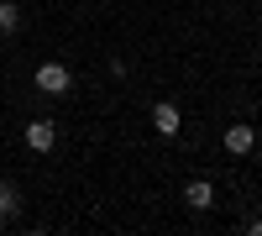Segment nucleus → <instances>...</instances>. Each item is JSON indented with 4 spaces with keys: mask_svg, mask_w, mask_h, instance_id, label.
Returning a JSON list of instances; mask_svg holds the SVG:
<instances>
[{
    "mask_svg": "<svg viewBox=\"0 0 262 236\" xmlns=\"http://www.w3.org/2000/svg\"><path fill=\"white\" fill-rule=\"evenodd\" d=\"M32 79H37V90H48V95H69V84H74V74L63 69V63H42Z\"/></svg>",
    "mask_w": 262,
    "mask_h": 236,
    "instance_id": "f257e3e1",
    "label": "nucleus"
},
{
    "mask_svg": "<svg viewBox=\"0 0 262 236\" xmlns=\"http://www.w3.org/2000/svg\"><path fill=\"white\" fill-rule=\"evenodd\" d=\"M53 142H58V126L37 116V121L27 126V147H32V153H48V147H53Z\"/></svg>",
    "mask_w": 262,
    "mask_h": 236,
    "instance_id": "f03ea898",
    "label": "nucleus"
},
{
    "mask_svg": "<svg viewBox=\"0 0 262 236\" xmlns=\"http://www.w3.org/2000/svg\"><path fill=\"white\" fill-rule=\"evenodd\" d=\"M179 105H173V100H158V105H152V126H158V132L163 137H173V132H179Z\"/></svg>",
    "mask_w": 262,
    "mask_h": 236,
    "instance_id": "7ed1b4c3",
    "label": "nucleus"
},
{
    "mask_svg": "<svg viewBox=\"0 0 262 236\" xmlns=\"http://www.w3.org/2000/svg\"><path fill=\"white\" fill-rule=\"evenodd\" d=\"M252 142H257V132H252L247 121H236L231 132H226V153H236V158H242V153H252Z\"/></svg>",
    "mask_w": 262,
    "mask_h": 236,
    "instance_id": "20e7f679",
    "label": "nucleus"
},
{
    "mask_svg": "<svg viewBox=\"0 0 262 236\" xmlns=\"http://www.w3.org/2000/svg\"><path fill=\"white\" fill-rule=\"evenodd\" d=\"M16 210H21V189L11 179H0V221H16Z\"/></svg>",
    "mask_w": 262,
    "mask_h": 236,
    "instance_id": "39448f33",
    "label": "nucleus"
},
{
    "mask_svg": "<svg viewBox=\"0 0 262 236\" xmlns=\"http://www.w3.org/2000/svg\"><path fill=\"white\" fill-rule=\"evenodd\" d=\"M184 200H189L194 210H210V200H215V189H210L205 179H189V184H184Z\"/></svg>",
    "mask_w": 262,
    "mask_h": 236,
    "instance_id": "423d86ee",
    "label": "nucleus"
},
{
    "mask_svg": "<svg viewBox=\"0 0 262 236\" xmlns=\"http://www.w3.org/2000/svg\"><path fill=\"white\" fill-rule=\"evenodd\" d=\"M21 27V6L16 0H0V32H16Z\"/></svg>",
    "mask_w": 262,
    "mask_h": 236,
    "instance_id": "0eeeda50",
    "label": "nucleus"
},
{
    "mask_svg": "<svg viewBox=\"0 0 262 236\" xmlns=\"http://www.w3.org/2000/svg\"><path fill=\"white\" fill-rule=\"evenodd\" d=\"M252 236H262V221H252Z\"/></svg>",
    "mask_w": 262,
    "mask_h": 236,
    "instance_id": "6e6552de",
    "label": "nucleus"
}]
</instances>
